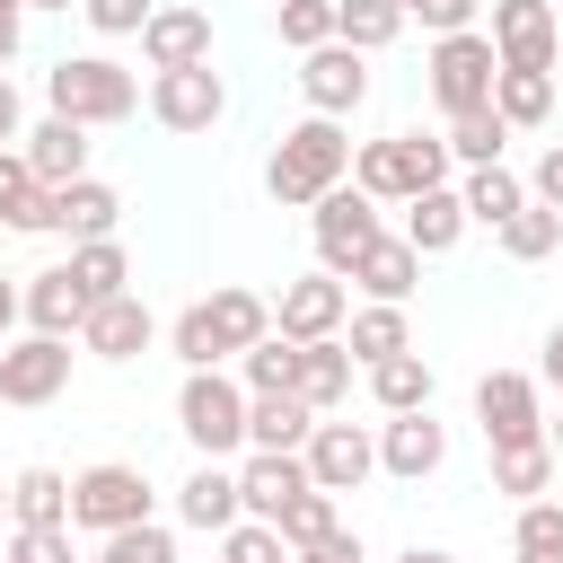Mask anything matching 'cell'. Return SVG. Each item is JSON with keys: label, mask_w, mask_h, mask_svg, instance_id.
<instances>
[{"label": "cell", "mask_w": 563, "mask_h": 563, "mask_svg": "<svg viewBox=\"0 0 563 563\" xmlns=\"http://www.w3.org/2000/svg\"><path fill=\"white\" fill-rule=\"evenodd\" d=\"M0 141H18V88H9V70H0Z\"/></svg>", "instance_id": "f5cc1de1"}, {"label": "cell", "mask_w": 563, "mask_h": 563, "mask_svg": "<svg viewBox=\"0 0 563 563\" xmlns=\"http://www.w3.org/2000/svg\"><path fill=\"white\" fill-rule=\"evenodd\" d=\"M9 501H18V528H70V475H53V466L9 475Z\"/></svg>", "instance_id": "f546056e"}, {"label": "cell", "mask_w": 563, "mask_h": 563, "mask_svg": "<svg viewBox=\"0 0 563 563\" xmlns=\"http://www.w3.org/2000/svg\"><path fill=\"white\" fill-rule=\"evenodd\" d=\"M475 422H484L493 449H501V440H537V431H545L537 378H528V369H484V378H475Z\"/></svg>", "instance_id": "4fadbf2b"}, {"label": "cell", "mask_w": 563, "mask_h": 563, "mask_svg": "<svg viewBox=\"0 0 563 563\" xmlns=\"http://www.w3.org/2000/svg\"><path fill=\"white\" fill-rule=\"evenodd\" d=\"M167 343H176V361H185V369H220V361H229V343H220V325H211V308H202V299L176 317V334H167Z\"/></svg>", "instance_id": "b9f144b4"}, {"label": "cell", "mask_w": 563, "mask_h": 563, "mask_svg": "<svg viewBox=\"0 0 563 563\" xmlns=\"http://www.w3.org/2000/svg\"><path fill=\"white\" fill-rule=\"evenodd\" d=\"M545 440H554V457H563V413H554V422H545Z\"/></svg>", "instance_id": "680465c9"}, {"label": "cell", "mask_w": 563, "mask_h": 563, "mask_svg": "<svg viewBox=\"0 0 563 563\" xmlns=\"http://www.w3.org/2000/svg\"><path fill=\"white\" fill-rule=\"evenodd\" d=\"M396 9H405V18H422L431 35H457V26H475V9H484V0H396Z\"/></svg>", "instance_id": "c3c4849f"}, {"label": "cell", "mask_w": 563, "mask_h": 563, "mask_svg": "<svg viewBox=\"0 0 563 563\" xmlns=\"http://www.w3.org/2000/svg\"><path fill=\"white\" fill-rule=\"evenodd\" d=\"M114 220H123V194H114V185H97V176L53 185V229H70V238H114Z\"/></svg>", "instance_id": "cb8c5ba5"}, {"label": "cell", "mask_w": 563, "mask_h": 563, "mask_svg": "<svg viewBox=\"0 0 563 563\" xmlns=\"http://www.w3.org/2000/svg\"><path fill=\"white\" fill-rule=\"evenodd\" d=\"M299 457H308V475H317L325 493H361V484L378 475V440H369L361 422H317Z\"/></svg>", "instance_id": "5bb4252c"}, {"label": "cell", "mask_w": 563, "mask_h": 563, "mask_svg": "<svg viewBox=\"0 0 563 563\" xmlns=\"http://www.w3.org/2000/svg\"><path fill=\"white\" fill-rule=\"evenodd\" d=\"M317 475H308V457L299 449H255L246 466H238V493H246V519H282L299 493H308Z\"/></svg>", "instance_id": "2e32d148"}, {"label": "cell", "mask_w": 563, "mask_h": 563, "mask_svg": "<svg viewBox=\"0 0 563 563\" xmlns=\"http://www.w3.org/2000/svg\"><path fill=\"white\" fill-rule=\"evenodd\" d=\"M440 457H449V431L431 422V405H422V413H387V431H378V466H387L396 484L440 475Z\"/></svg>", "instance_id": "9a60e30c"}, {"label": "cell", "mask_w": 563, "mask_h": 563, "mask_svg": "<svg viewBox=\"0 0 563 563\" xmlns=\"http://www.w3.org/2000/svg\"><path fill=\"white\" fill-rule=\"evenodd\" d=\"M352 282H361L369 299H396V308H405V299H413V282H422V255H413V238H378V246L352 264Z\"/></svg>", "instance_id": "4316f807"}, {"label": "cell", "mask_w": 563, "mask_h": 563, "mask_svg": "<svg viewBox=\"0 0 563 563\" xmlns=\"http://www.w3.org/2000/svg\"><path fill=\"white\" fill-rule=\"evenodd\" d=\"M0 528H18V501H9V484H0Z\"/></svg>", "instance_id": "6f0895ef"}, {"label": "cell", "mask_w": 563, "mask_h": 563, "mask_svg": "<svg viewBox=\"0 0 563 563\" xmlns=\"http://www.w3.org/2000/svg\"><path fill=\"white\" fill-rule=\"evenodd\" d=\"M141 53H150V70H194V62H211V9H150Z\"/></svg>", "instance_id": "e0dca14e"}, {"label": "cell", "mask_w": 563, "mask_h": 563, "mask_svg": "<svg viewBox=\"0 0 563 563\" xmlns=\"http://www.w3.org/2000/svg\"><path fill=\"white\" fill-rule=\"evenodd\" d=\"M97 563H176V537H167L158 519H132V528H114V537L97 545Z\"/></svg>", "instance_id": "7bdbcfd3"}, {"label": "cell", "mask_w": 563, "mask_h": 563, "mask_svg": "<svg viewBox=\"0 0 563 563\" xmlns=\"http://www.w3.org/2000/svg\"><path fill=\"white\" fill-rule=\"evenodd\" d=\"M537 202H554V211H563V141L537 158Z\"/></svg>", "instance_id": "f907efd6"}, {"label": "cell", "mask_w": 563, "mask_h": 563, "mask_svg": "<svg viewBox=\"0 0 563 563\" xmlns=\"http://www.w3.org/2000/svg\"><path fill=\"white\" fill-rule=\"evenodd\" d=\"M26 167H35L44 185H70V176H88V123H70V114H44V123L26 132Z\"/></svg>", "instance_id": "603a6c76"}, {"label": "cell", "mask_w": 563, "mask_h": 563, "mask_svg": "<svg viewBox=\"0 0 563 563\" xmlns=\"http://www.w3.org/2000/svg\"><path fill=\"white\" fill-rule=\"evenodd\" d=\"M273 528H282V545L299 554V545H317V537H334L343 519H334V493H325V484H308V493H299V501H290V510L273 519Z\"/></svg>", "instance_id": "60d3db41"}, {"label": "cell", "mask_w": 563, "mask_h": 563, "mask_svg": "<svg viewBox=\"0 0 563 563\" xmlns=\"http://www.w3.org/2000/svg\"><path fill=\"white\" fill-rule=\"evenodd\" d=\"M493 238H501V255L537 264V255H554V246H563V211H554V202H519V211H510Z\"/></svg>", "instance_id": "1f68e13d"}, {"label": "cell", "mask_w": 563, "mask_h": 563, "mask_svg": "<svg viewBox=\"0 0 563 563\" xmlns=\"http://www.w3.org/2000/svg\"><path fill=\"white\" fill-rule=\"evenodd\" d=\"M352 185L378 194V202H413V194L449 185V141H431V132H387V141H369V150L352 158Z\"/></svg>", "instance_id": "3957f363"}, {"label": "cell", "mask_w": 563, "mask_h": 563, "mask_svg": "<svg viewBox=\"0 0 563 563\" xmlns=\"http://www.w3.org/2000/svg\"><path fill=\"white\" fill-rule=\"evenodd\" d=\"M26 9H79V0H26Z\"/></svg>", "instance_id": "91938a15"}, {"label": "cell", "mask_w": 563, "mask_h": 563, "mask_svg": "<svg viewBox=\"0 0 563 563\" xmlns=\"http://www.w3.org/2000/svg\"><path fill=\"white\" fill-rule=\"evenodd\" d=\"M79 18H88L97 35H141V26H150V0H79Z\"/></svg>", "instance_id": "7dc6e473"}, {"label": "cell", "mask_w": 563, "mask_h": 563, "mask_svg": "<svg viewBox=\"0 0 563 563\" xmlns=\"http://www.w3.org/2000/svg\"><path fill=\"white\" fill-rule=\"evenodd\" d=\"M150 114H158L167 132H211V123L229 114V79H220L211 62H194V70H158V79H150Z\"/></svg>", "instance_id": "9c48e42d"}, {"label": "cell", "mask_w": 563, "mask_h": 563, "mask_svg": "<svg viewBox=\"0 0 563 563\" xmlns=\"http://www.w3.org/2000/svg\"><path fill=\"white\" fill-rule=\"evenodd\" d=\"M334 35H343L352 53H378V44L405 35V9H396V0H334Z\"/></svg>", "instance_id": "d6a6232c"}, {"label": "cell", "mask_w": 563, "mask_h": 563, "mask_svg": "<svg viewBox=\"0 0 563 563\" xmlns=\"http://www.w3.org/2000/svg\"><path fill=\"white\" fill-rule=\"evenodd\" d=\"M202 308H211V325H220V343H229V352H246V343H264V334H273V308H264L255 290H211Z\"/></svg>", "instance_id": "d590c367"}, {"label": "cell", "mask_w": 563, "mask_h": 563, "mask_svg": "<svg viewBox=\"0 0 563 563\" xmlns=\"http://www.w3.org/2000/svg\"><path fill=\"white\" fill-rule=\"evenodd\" d=\"M220 554H229V563H290V545H282L273 519H238V528H220Z\"/></svg>", "instance_id": "f6af8a7d"}, {"label": "cell", "mask_w": 563, "mask_h": 563, "mask_svg": "<svg viewBox=\"0 0 563 563\" xmlns=\"http://www.w3.org/2000/svg\"><path fill=\"white\" fill-rule=\"evenodd\" d=\"M176 510H185V528H238L246 519V493H238V475L220 466V457H202L194 475H185V493H176Z\"/></svg>", "instance_id": "ffe728a7"}, {"label": "cell", "mask_w": 563, "mask_h": 563, "mask_svg": "<svg viewBox=\"0 0 563 563\" xmlns=\"http://www.w3.org/2000/svg\"><path fill=\"white\" fill-rule=\"evenodd\" d=\"M70 273H79V290H88V299L132 290V255H123L114 238H79V246H70Z\"/></svg>", "instance_id": "e575fe53"}, {"label": "cell", "mask_w": 563, "mask_h": 563, "mask_svg": "<svg viewBox=\"0 0 563 563\" xmlns=\"http://www.w3.org/2000/svg\"><path fill=\"white\" fill-rule=\"evenodd\" d=\"M150 308L132 299V290H114V299H97L88 308V325H79V352H97V361H132V352H150Z\"/></svg>", "instance_id": "ac0fdd59"}, {"label": "cell", "mask_w": 563, "mask_h": 563, "mask_svg": "<svg viewBox=\"0 0 563 563\" xmlns=\"http://www.w3.org/2000/svg\"><path fill=\"white\" fill-rule=\"evenodd\" d=\"M343 317H352V290L325 264L282 282V299H273V334H290V343H325V334H343Z\"/></svg>", "instance_id": "ba28073f"}, {"label": "cell", "mask_w": 563, "mask_h": 563, "mask_svg": "<svg viewBox=\"0 0 563 563\" xmlns=\"http://www.w3.org/2000/svg\"><path fill=\"white\" fill-rule=\"evenodd\" d=\"M493 106L510 114V132H519V123H545V114H554V70H501Z\"/></svg>", "instance_id": "f35d334b"}, {"label": "cell", "mask_w": 563, "mask_h": 563, "mask_svg": "<svg viewBox=\"0 0 563 563\" xmlns=\"http://www.w3.org/2000/svg\"><path fill=\"white\" fill-rule=\"evenodd\" d=\"M369 396H378L387 413H422V405H431V361H422V352H387V361H369Z\"/></svg>", "instance_id": "f1b7e54d"}, {"label": "cell", "mask_w": 563, "mask_h": 563, "mask_svg": "<svg viewBox=\"0 0 563 563\" xmlns=\"http://www.w3.org/2000/svg\"><path fill=\"white\" fill-rule=\"evenodd\" d=\"M238 361H246V396H273V387L299 378V343H290V334H264V343H246Z\"/></svg>", "instance_id": "ab89813d"}, {"label": "cell", "mask_w": 563, "mask_h": 563, "mask_svg": "<svg viewBox=\"0 0 563 563\" xmlns=\"http://www.w3.org/2000/svg\"><path fill=\"white\" fill-rule=\"evenodd\" d=\"M0 563H70V528H9Z\"/></svg>", "instance_id": "bcb514c9"}, {"label": "cell", "mask_w": 563, "mask_h": 563, "mask_svg": "<svg viewBox=\"0 0 563 563\" xmlns=\"http://www.w3.org/2000/svg\"><path fill=\"white\" fill-rule=\"evenodd\" d=\"M343 343H352V361H387V352H413V334H405V308H396V299H378V308H361Z\"/></svg>", "instance_id": "74e56055"}, {"label": "cell", "mask_w": 563, "mask_h": 563, "mask_svg": "<svg viewBox=\"0 0 563 563\" xmlns=\"http://www.w3.org/2000/svg\"><path fill=\"white\" fill-rule=\"evenodd\" d=\"M282 44H290V53L334 44V0H282Z\"/></svg>", "instance_id": "ee69618b"}, {"label": "cell", "mask_w": 563, "mask_h": 563, "mask_svg": "<svg viewBox=\"0 0 563 563\" xmlns=\"http://www.w3.org/2000/svg\"><path fill=\"white\" fill-rule=\"evenodd\" d=\"M554 44H563L554 0H493V53H501V70H554Z\"/></svg>", "instance_id": "7c38bea8"}, {"label": "cell", "mask_w": 563, "mask_h": 563, "mask_svg": "<svg viewBox=\"0 0 563 563\" xmlns=\"http://www.w3.org/2000/svg\"><path fill=\"white\" fill-rule=\"evenodd\" d=\"M132 519H150V484H141V466H88V475H70V528H97V537H114V528H132Z\"/></svg>", "instance_id": "8992f818"}, {"label": "cell", "mask_w": 563, "mask_h": 563, "mask_svg": "<svg viewBox=\"0 0 563 563\" xmlns=\"http://www.w3.org/2000/svg\"><path fill=\"white\" fill-rule=\"evenodd\" d=\"M545 387H563V325L545 334Z\"/></svg>", "instance_id": "db71d44e"}, {"label": "cell", "mask_w": 563, "mask_h": 563, "mask_svg": "<svg viewBox=\"0 0 563 563\" xmlns=\"http://www.w3.org/2000/svg\"><path fill=\"white\" fill-rule=\"evenodd\" d=\"M343 176H352V141H343V123H334V114H308V123L282 132V150H273V167H264V194L290 202V211H317Z\"/></svg>", "instance_id": "6da1fadb"}, {"label": "cell", "mask_w": 563, "mask_h": 563, "mask_svg": "<svg viewBox=\"0 0 563 563\" xmlns=\"http://www.w3.org/2000/svg\"><path fill=\"white\" fill-rule=\"evenodd\" d=\"M0 405H9V396H0Z\"/></svg>", "instance_id": "94428289"}, {"label": "cell", "mask_w": 563, "mask_h": 563, "mask_svg": "<svg viewBox=\"0 0 563 563\" xmlns=\"http://www.w3.org/2000/svg\"><path fill=\"white\" fill-rule=\"evenodd\" d=\"M44 97H53V114H70V123H123V114L141 106V79H132L123 62H106V53H62V62L44 70Z\"/></svg>", "instance_id": "7a4b0ae2"}, {"label": "cell", "mask_w": 563, "mask_h": 563, "mask_svg": "<svg viewBox=\"0 0 563 563\" xmlns=\"http://www.w3.org/2000/svg\"><path fill=\"white\" fill-rule=\"evenodd\" d=\"M88 308H97V299L79 290V273H70V264H44V273L26 282V325H35V334H79V325H88Z\"/></svg>", "instance_id": "d6986e66"}, {"label": "cell", "mask_w": 563, "mask_h": 563, "mask_svg": "<svg viewBox=\"0 0 563 563\" xmlns=\"http://www.w3.org/2000/svg\"><path fill=\"white\" fill-rule=\"evenodd\" d=\"M308 431H317V405L308 396H290V387L246 396V449H308Z\"/></svg>", "instance_id": "7402d4cb"}, {"label": "cell", "mask_w": 563, "mask_h": 563, "mask_svg": "<svg viewBox=\"0 0 563 563\" xmlns=\"http://www.w3.org/2000/svg\"><path fill=\"white\" fill-rule=\"evenodd\" d=\"M554 466H563V457H554V440H545V431H537V440H501V449H493V493L537 501V493L554 484Z\"/></svg>", "instance_id": "484cf974"}, {"label": "cell", "mask_w": 563, "mask_h": 563, "mask_svg": "<svg viewBox=\"0 0 563 563\" xmlns=\"http://www.w3.org/2000/svg\"><path fill=\"white\" fill-rule=\"evenodd\" d=\"M466 229H475V220H466V194H457V185H431V194L405 202V238H413V255H449Z\"/></svg>", "instance_id": "44dd1931"}, {"label": "cell", "mask_w": 563, "mask_h": 563, "mask_svg": "<svg viewBox=\"0 0 563 563\" xmlns=\"http://www.w3.org/2000/svg\"><path fill=\"white\" fill-rule=\"evenodd\" d=\"M493 88H501V53H493V35L457 26V35H440V44H431V97H440L449 114L493 106Z\"/></svg>", "instance_id": "5b68a950"}, {"label": "cell", "mask_w": 563, "mask_h": 563, "mask_svg": "<svg viewBox=\"0 0 563 563\" xmlns=\"http://www.w3.org/2000/svg\"><path fill=\"white\" fill-rule=\"evenodd\" d=\"M176 431H185L202 457L246 449V387H238L229 369H185V387H176Z\"/></svg>", "instance_id": "277c9868"}, {"label": "cell", "mask_w": 563, "mask_h": 563, "mask_svg": "<svg viewBox=\"0 0 563 563\" xmlns=\"http://www.w3.org/2000/svg\"><path fill=\"white\" fill-rule=\"evenodd\" d=\"M18 35H26V0L0 9V62H18Z\"/></svg>", "instance_id": "816d5d0a"}, {"label": "cell", "mask_w": 563, "mask_h": 563, "mask_svg": "<svg viewBox=\"0 0 563 563\" xmlns=\"http://www.w3.org/2000/svg\"><path fill=\"white\" fill-rule=\"evenodd\" d=\"M510 554L519 563H563V501H519V528H510Z\"/></svg>", "instance_id": "8d00e7d4"}, {"label": "cell", "mask_w": 563, "mask_h": 563, "mask_svg": "<svg viewBox=\"0 0 563 563\" xmlns=\"http://www.w3.org/2000/svg\"><path fill=\"white\" fill-rule=\"evenodd\" d=\"M290 396H308L317 413H334V405L352 396V343H343V334L299 343V378H290Z\"/></svg>", "instance_id": "d4e9b609"}, {"label": "cell", "mask_w": 563, "mask_h": 563, "mask_svg": "<svg viewBox=\"0 0 563 563\" xmlns=\"http://www.w3.org/2000/svg\"><path fill=\"white\" fill-rule=\"evenodd\" d=\"M290 563H361V537H343V528H334V537H317V545H299Z\"/></svg>", "instance_id": "681fc988"}, {"label": "cell", "mask_w": 563, "mask_h": 563, "mask_svg": "<svg viewBox=\"0 0 563 563\" xmlns=\"http://www.w3.org/2000/svg\"><path fill=\"white\" fill-rule=\"evenodd\" d=\"M361 62H369V53H352L343 35L317 44V53H299V97H308V114H334V123H343V114L369 97V70H361Z\"/></svg>", "instance_id": "8fae6325"}, {"label": "cell", "mask_w": 563, "mask_h": 563, "mask_svg": "<svg viewBox=\"0 0 563 563\" xmlns=\"http://www.w3.org/2000/svg\"><path fill=\"white\" fill-rule=\"evenodd\" d=\"M9 317H26V290H9V282H0V334H9Z\"/></svg>", "instance_id": "11a10c76"}, {"label": "cell", "mask_w": 563, "mask_h": 563, "mask_svg": "<svg viewBox=\"0 0 563 563\" xmlns=\"http://www.w3.org/2000/svg\"><path fill=\"white\" fill-rule=\"evenodd\" d=\"M0 220L9 229H53V185L26 167V150H0Z\"/></svg>", "instance_id": "83f0119b"}, {"label": "cell", "mask_w": 563, "mask_h": 563, "mask_svg": "<svg viewBox=\"0 0 563 563\" xmlns=\"http://www.w3.org/2000/svg\"><path fill=\"white\" fill-rule=\"evenodd\" d=\"M396 563H449V554H440V545H413V554H396Z\"/></svg>", "instance_id": "9f6ffc18"}, {"label": "cell", "mask_w": 563, "mask_h": 563, "mask_svg": "<svg viewBox=\"0 0 563 563\" xmlns=\"http://www.w3.org/2000/svg\"><path fill=\"white\" fill-rule=\"evenodd\" d=\"M378 238H387V229H378V194L334 185V194L317 202V264H325V273H352Z\"/></svg>", "instance_id": "52a82bcc"}, {"label": "cell", "mask_w": 563, "mask_h": 563, "mask_svg": "<svg viewBox=\"0 0 563 563\" xmlns=\"http://www.w3.org/2000/svg\"><path fill=\"white\" fill-rule=\"evenodd\" d=\"M457 194H466V220H475V229H501V220H510V211L528 202V185H519L510 167H475V176H466Z\"/></svg>", "instance_id": "836d02e7"}, {"label": "cell", "mask_w": 563, "mask_h": 563, "mask_svg": "<svg viewBox=\"0 0 563 563\" xmlns=\"http://www.w3.org/2000/svg\"><path fill=\"white\" fill-rule=\"evenodd\" d=\"M501 141H510V114H501V106H466V114H449V158H466V167H501Z\"/></svg>", "instance_id": "4dcf8cb0"}, {"label": "cell", "mask_w": 563, "mask_h": 563, "mask_svg": "<svg viewBox=\"0 0 563 563\" xmlns=\"http://www.w3.org/2000/svg\"><path fill=\"white\" fill-rule=\"evenodd\" d=\"M62 387H70V334L0 343V396H9V405H53Z\"/></svg>", "instance_id": "30bf717a"}]
</instances>
